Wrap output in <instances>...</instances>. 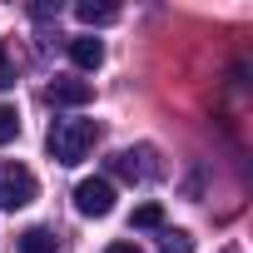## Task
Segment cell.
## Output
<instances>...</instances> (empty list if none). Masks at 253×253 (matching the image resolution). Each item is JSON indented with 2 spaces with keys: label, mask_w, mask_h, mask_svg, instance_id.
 <instances>
[{
  "label": "cell",
  "mask_w": 253,
  "mask_h": 253,
  "mask_svg": "<svg viewBox=\"0 0 253 253\" xmlns=\"http://www.w3.org/2000/svg\"><path fill=\"white\" fill-rule=\"evenodd\" d=\"M20 253H60V243H55L50 228H25L20 233Z\"/></svg>",
  "instance_id": "7"
},
{
  "label": "cell",
  "mask_w": 253,
  "mask_h": 253,
  "mask_svg": "<svg viewBox=\"0 0 253 253\" xmlns=\"http://www.w3.org/2000/svg\"><path fill=\"white\" fill-rule=\"evenodd\" d=\"M94 99V84L89 80H55L50 84V104H65V109H80Z\"/></svg>",
  "instance_id": "5"
},
{
  "label": "cell",
  "mask_w": 253,
  "mask_h": 253,
  "mask_svg": "<svg viewBox=\"0 0 253 253\" xmlns=\"http://www.w3.org/2000/svg\"><path fill=\"white\" fill-rule=\"evenodd\" d=\"M104 253H139V248H134V243H124V238H119V243H109Z\"/></svg>",
  "instance_id": "13"
},
{
  "label": "cell",
  "mask_w": 253,
  "mask_h": 253,
  "mask_svg": "<svg viewBox=\"0 0 253 253\" xmlns=\"http://www.w3.org/2000/svg\"><path fill=\"white\" fill-rule=\"evenodd\" d=\"M159 253H194V238H189L184 228H164V238H159Z\"/></svg>",
  "instance_id": "9"
},
{
  "label": "cell",
  "mask_w": 253,
  "mask_h": 253,
  "mask_svg": "<svg viewBox=\"0 0 253 253\" xmlns=\"http://www.w3.org/2000/svg\"><path fill=\"white\" fill-rule=\"evenodd\" d=\"M45 144H50V159H55V164H80V159H89V149L99 144V124H94V119H55Z\"/></svg>",
  "instance_id": "1"
},
{
  "label": "cell",
  "mask_w": 253,
  "mask_h": 253,
  "mask_svg": "<svg viewBox=\"0 0 253 253\" xmlns=\"http://www.w3.org/2000/svg\"><path fill=\"white\" fill-rule=\"evenodd\" d=\"M149 159H154L149 144H139V149H119V154L109 159V169H114L119 179H129V184H134V179H154V164H149Z\"/></svg>",
  "instance_id": "4"
},
{
  "label": "cell",
  "mask_w": 253,
  "mask_h": 253,
  "mask_svg": "<svg viewBox=\"0 0 253 253\" xmlns=\"http://www.w3.org/2000/svg\"><path fill=\"white\" fill-rule=\"evenodd\" d=\"M20 134V119H15V109L10 104H0V144H10Z\"/></svg>",
  "instance_id": "11"
},
{
  "label": "cell",
  "mask_w": 253,
  "mask_h": 253,
  "mask_svg": "<svg viewBox=\"0 0 253 253\" xmlns=\"http://www.w3.org/2000/svg\"><path fill=\"white\" fill-rule=\"evenodd\" d=\"M75 209H80L84 218H104V213L114 209V184H109V179H80V184H75Z\"/></svg>",
  "instance_id": "3"
},
{
  "label": "cell",
  "mask_w": 253,
  "mask_h": 253,
  "mask_svg": "<svg viewBox=\"0 0 253 253\" xmlns=\"http://www.w3.org/2000/svg\"><path fill=\"white\" fill-rule=\"evenodd\" d=\"M10 84H15V65L5 55V40H0V89H10Z\"/></svg>",
  "instance_id": "12"
},
{
  "label": "cell",
  "mask_w": 253,
  "mask_h": 253,
  "mask_svg": "<svg viewBox=\"0 0 253 253\" xmlns=\"http://www.w3.org/2000/svg\"><path fill=\"white\" fill-rule=\"evenodd\" d=\"M70 60H75L80 70H99V65H104V45H99L94 35H75V40H70Z\"/></svg>",
  "instance_id": "6"
},
{
  "label": "cell",
  "mask_w": 253,
  "mask_h": 253,
  "mask_svg": "<svg viewBox=\"0 0 253 253\" xmlns=\"http://www.w3.org/2000/svg\"><path fill=\"white\" fill-rule=\"evenodd\" d=\"M35 174L25 169V164H15V159H0V209L5 213H15V209H25L30 199H35Z\"/></svg>",
  "instance_id": "2"
},
{
  "label": "cell",
  "mask_w": 253,
  "mask_h": 253,
  "mask_svg": "<svg viewBox=\"0 0 253 253\" xmlns=\"http://www.w3.org/2000/svg\"><path fill=\"white\" fill-rule=\"evenodd\" d=\"M75 15H80L84 25H109V20H119V10H114V5H94V0L75 5Z\"/></svg>",
  "instance_id": "8"
},
{
  "label": "cell",
  "mask_w": 253,
  "mask_h": 253,
  "mask_svg": "<svg viewBox=\"0 0 253 253\" xmlns=\"http://www.w3.org/2000/svg\"><path fill=\"white\" fill-rule=\"evenodd\" d=\"M129 223H134V228H164V209H159V204H139Z\"/></svg>",
  "instance_id": "10"
}]
</instances>
